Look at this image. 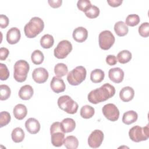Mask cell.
<instances>
[{
    "label": "cell",
    "mask_w": 149,
    "mask_h": 149,
    "mask_svg": "<svg viewBox=\"0 0 149 149\" xmlns=\"http://www.w3.org/2000/svg\"><path fill=\"white\" fill-rule=\"evenodd\" d=\"M115 88L109 83H105L100 88L91 90L88 94L87 98L93 104L105 101L115 95Z\"/></svg>",
    "instance_id": "1"
},
{
    "label": "cell",
    "mask_w": 149,
    "mask_h": 149,
    "mask_svg": "<svg viewBox=\"0 0 149 149\" xmlns=\"http://www.w3.org/2000/svg\"><path fill=\"white\" fill-rule=\"evenodd\" d=\"M44 27L43 20L38 17H32L24 27L26 36L29 38L36 37L42 31Z\"/></svg>",
    "instance_id": "2"
},
{
    "label": "cell",
    "mask_w": 149,
    "mask_h": 149,
    "mask_svg": "<svg viewBox=\"0 0 149 149\" xmlns=\"http://www.w3.org/2000/svg\"><path fill=\"white\" fill-rule=\"evenodd\" d=\"M30 66L25 60H19L14 65L13 77L16 81L19 83L26 80Z\"/></svg>",
    "instance_id": "3"
},
{
    "label": "cell",
    "mask_w": 149,
    "mask_h": 149,
    "mask_svg": "<svg viewBox=\"0 0 149 149\" xmlns=\"http://www.w3.org/2000/svg\"><path fill=\"white\" fill-rule=\"evenodd\" d=\"M50 133L51 135V143L56 147L62 146L65 140V133L61 127V123L54 122L50 127Z\"/></svg>",
    "instance_id": "4"
},
{
    "label": "cell",
    "mask_w": 149,
    "mask_h": 149,
    "mask_svg": "<svg viewBox=\"0 0 149 149\" xmlns=\"http://www.w3.org/2000/svg\"><path fill=\"white\" fill-rule=\"evenodd\" d=\"M86 74V69L84 66H77L68 73L67 75L68 81L72 86H77L85 80Z\"/></svg>",
    "instance_id": "5"
},
{
    "label": "cell",
    "mask_w": 149,
    "mask_h": 149,
    "mask_svg": "<svg viewBox=\"0 0 149 149\" xmlns=\"http://www.w3.org/2000/svg\"><path fill=\"white\" fill-rule=\"evenodd\" d=\"M129 136L132 141L136 143L147 140L149 137L148 125L144 127L138 125L132 127L129 130Z\"/></svg>",
    "instance_id": "6"
},
{
    "label": "cell",
    "mask_w": 149,
    "mask_h": 149,
    "mask_svg": "<svg viewBox=\"0 0 149 149\" xmlns=\"http://www.w3.org/2000/svg\"><path fill=\"white\" fill-rule=\"evenodd\" d=\"M58 105L60 109L69 114L76 113L78 109L77 103L68 95L61 96L58 98Z\"/></svg>",
    "instance_id": "7"
},
{
    "label": "cell",
    "mask_w": 149,
    "mask_h": 149,
    "mask_svg": "<svg viewBox=\"0 0 149 149\" xmlns=\"http://www.w3.org/2000/svg\"><path fill=\"white\" fill-rule=\"evenodd\" d=\"M115 41V37L109 30H104L98 36L99 46L103 50H108L111 48Z\"/></svg>",
    "instance_id": "8"
},
{
    "label": "cell",
    "mask_w": 149,
    "mask_h": 149,
    "mask_svg": "<svg viewBox=\"0 0 149 149\" xmlns=\"http://www.w3.org/2000/svg\"><path fill=\"white\" fill-rule=\"evenodd\" d=\"M72 48L70 42L66 40H62L54 49V56L58 59H64L72 51Z\"/></svg>",
    "instance_id": "9"
},
{
    "label": "cell",
    "mask_w": 149,
    "mask_h": 149,
    "mask_svg": "<svg viewBox=\"0 0 149 149\" xmlns=\"http://www.w3.org/2000/svg\"><path fill=\"white\" fill-rule=\"evenodd\" d=\"M104 116L109 120L112 122L116 121L119 117V111L116 106L113 104H107L102 109Z\"/></svg>",
    "instance_id": "10"
},
{
    "label": "cell",
    "mask_w": 149,
    "mask_h": 149,
    "mask_svg": "<svg viewBox=\"0 0 149 149\" xmlns=\"http://www.w3.org/2000/svg\"><path fill=\"white\" fill-rule=\"evenodd\" d=\"M104 140L103 132L98 129L94 130L91 132L88 138V144L93 148H98Z\"/></svg>",
    "instance_id": "11"
},
{
    "label": "cell",
    "mask_w": 149,
    "mask_h": 149,
    "mask_svg": "<svg viewBox=\"0 0 149 149\" xmlns=\"http://www.w3.org/2000/svg\"><path fill=\"white\" fill-rule=\"evenodd\" d=\"M49 76L48 71L44 68H36L32 73V77L35 82L37 83H45Z\"/></svg>",
    "instance_id": "12"
},
{
    "label": "cell",
    "mask_w": 149,
    "mask_h": 149,
    "mask_svg": "<svg viewBox=\"0 0 149 149\" xmlns=\"http://www.w3.org/2000/svg\"><path fill=\"white\" fill-rule=\"evenodd\" d=\"M109 79L115 83H121L124 77V72L120 68H111L108 71Z\"/></svg>",
    "instance_id": "13"
},
{
    "label": "cell",
    "mask_w": 149,
    "mask_h": 149,
    "mask_svg": "<svg viewBox=\"0 0 149 149\" xmlns=\"http://www.w3.org/2000/svg\"><path fill=\"white\" fill-rule=\"evenodd\" d=\"M50 87L52 90L56 93L63 92L66 88V86L63 79L57 76L52 77L50 83Z\"/></svg>",
    "instance_id": "14"
},
{
    "label": "cell",
    "mask_w": 149,
    "mask_h": 149,
    "mask_svg": "<svg viewBox=\"0 0 149 149\" xmlns=\"http://www.w3.org/2000/svg\"><path fill=\"white\" fill-rule=\"evenodd\" d=\"M20 37V30L17 27H12L6 33V41L10 44H15L19 42Z\"/></svg>",
    "instance_id": "15"
},
{
    "label": "cell",
    "mask_w": 149,
    "mask_h": 149,
    "mask_svg": "<svg viewBox=\"0 0 149 149\" xmlns=\"http://www.w3.org/2000/svg\"><path fill=\"white\" fill-rule=\"evenodd\" d=\"M25 127L30 134H37L40 130V123L34 118H29L25 122Z\"/></svg>",
    "instance_id": "16"
},
{
    "label": "cell",
    "mask_w": 149,
    "mask_h": 149,
    "mask_svg": "<svg viewBox=\"0 0 149 149\" xmlns=\"http://www.w3.org/2000/svg\"><path fill=\"white\" fill-rule=\"evenodd\" d=\"M72 36L76 42H83L87 38L88 31L83 27H78L73 30Z\"/></svg>",
    "instance_id": "17"
},
{
    "label": "cell",
    "mask_w": 149,
    "mask_h": 149,
    "mask_svg": "<svg viewBox=\"0 0 149 149\" xmlns=\"http://www.w3.org/2000/svg\"><path fill=\"white\" fill-rule=\"evenodd\" d=\"M134 95L133 88L130 86L123 87L119 92V97L123 102H129L131 101Z\"/></svg>",
    "instance_id": "18"
},
{
    "label": "cell",
    "mask_w": 149,
    "mask_h": 149,
    "mask_svg": "<svg viewBox=\"0 0 149 149\" xmlns=\"http://www.w3.org/2000/svg\"><path fill=\"white\" fill-rule=\"evenodd\" d=\"M34 93L33 87L29 84L24 85L22 86L19 91V97L23 100H30Z\"/></svg>",
    "instance_id": "19"
},
{
    "label": "cell",
    "mask_w": 149,
    "mask_h": 149,
    "mask_svg": "<svg viewBox=\"0 0 149 149\" xmlns=\"http://www.w3.org/2000/svg\"><path fill=\"white\" fill-rule=\"evenodd\" d=\"M13 115L15 118L18 120L23 119L27 113V109L26 107L22 104H17L13 110Z\"/></svg>",
    "instance_id": "20"
},
{
    "label": "cell",
    "mask_w": 149,
    "mask_h": 149,
    "mask_svg": "<svg viewBox=\"0 0 149 149\" xmlns=\"http://www.w3.org/2000/svg\"><path fill=\"white\" fill-rule=\"evenodd\" d=\"M61 125L62 129L65 133L73 132L76 127L75 121L73 119L69 118L63 119L61 123Z\"/></svg>",
    "instance_id": "21"
},
{
    "label": "cell",
    "mask_w": 149,
    "mask_h": 149,
    "mask_svg": "<svg viewBox=\"0 0 149 149\" xmlns=\"http://www.w3.org/2000/svg\"><path fill=\"white\" fill-rule=\"evenodd\" d=\"M138 115L134 111H128L125 112L122 117V122L123 123L129 125L137 121Z\"/></svg>",
    "instance_id": "22"
},
{
    "label": "cell",
    "mask_w": 149,
    "mask_h": 149,
    "mask_svg": "<svg viewBox=\"0 0 149 149\" xmlns=\"http://www.w3.org/2000/svg\"><path fill=\"white\" fill-rule=\"evenodd\" d=\"M114 31L119 37L126 36L129 31L127 26L123 21L117 22L114 25Z\"/></svg>",
    "instance_id": "23"
},
{
    "label": "cell",
    "mask_w": 149,
    "mask_h": 149,
    "mask_svg": "<svg viewBox=\"0 0 149 149\" xmlns=\"http://www.w3.org/2000/svg\"><path fill=\"white\" fill-rule=\"evenodd\" d=\"M105 77L104 72L100 69H95L91 71L90 74V79L94 83L101 82Z\"/></svg>",
    "instance_id": "24"
},
{
    "label": "cell",
    "mask_w": 149,
    "mask_h": 149,
    "mask_svg": "<svg viewBox=\"0 0 149 149\" xmlns=\"http://www.w3.org/2000/svg\"><path fill=\"white\" fill-rule=\"evenodd\" d=\"M63 144L68 149H76L79 146V141L75 136H68L65 139Z\"/></svg>",
    "instance_id": "25"
},
{
    "label": "cell",
    "mask_w": 149,
    "mask_h": 149,
    "mask_svg": "<svg viewBox=\"0 0 149 149\" xmlns=\"http://www.w3.org/2000/svg\"><path fill=\"white\" fill-rule=\"evenodd\" d=\"M24 135L23 130L19 127L15 128L11 133L12 139L15 143L22 142L24 139Z\"/></svg>",
    "instance_id": "26"
},
{
    "label": "cell",
    "mask_w": 149,
    "mask_h": 149,
    "mask_svg": "<svg viewBox=\"0 0 149 149\" xmlns=\"http://www.w3.org/2000/svg\"><path fill=\"white\" fill-rule=\"evenodd\" d=\"M41 46L45 49L50 48L52 47L54 43V39L52 36L49 34L44 35L40 39Z\"/></svg>",
    "instance_id": "27"
},
{
    "label": "cell",
    "mask_w": 149,
    "mask_h": 149,
    "mask_svg": "<svg viewBox=\"0 0 149 149\" xmlns=\"http://www.w3.org/2000/svg\"><path fill=\"white\" fill-rule=\"evenodd\" d=\"M95 113V109L90 105H86L80 109V116L84 119H89L93 116Z\"/></svg>",
    "instance_id": "28"
},
{
    "label": "cell",
    "mask_w": 149,
    "mask_h": 149,
    "mask_svg": "<svg viewBox=\"0 0 149 149\" xmlns=\"http://www.w3.org/2000/svg\"><path fill=\"white\" fill-rule=\"evenodd\" d=\"M132 58V53L128 50H123L120 51L117 55L118 61L122 64L129 62Z\"/></svg>",
    "instance_id": "29"
},
{
    "label": "cell",
    "mask_w": 149,
    "mask_h": 149,
    "mask_svg": "<svg viewBox=\"0 0 149 149\" xmlns=\"http://www.w3.org/2000/svg\"><path fill=\"white\" fill-rule=\"evenodd\" d=\"M68 72V69L67 66L63 63H57L54 67V73L56 76L58 77H62L65 76Z\"/></svg>",
    "instance_id": "30"
},
{
    "label": "cell",
    "mask_w": 149,
    "mask_h": 149,
    "mask_svg": "<svg viewBox=\"0 0 149 149\" xmlns=\"http://www.w3.org/2000/svg\"><path fill=\"white\" fill-rule=\"evenodd\" d=\"M31 59L32 62L35 65H40L42 63L44 56L43 53L38 49L34 50L31 55Z\"/></svg>",
    "instance_id": "31"
},
{
    "label": "cell",
    "mask_w": 149,
    "mask_h": 149,
    "mask_svg": "<svg viewBox=\"0 0 149 149\" xmlns=\"http://www.w3.org/2000/svg\"><path fill=\"white\" fill-rule=\"evenodd\" d=\"M140 19L139 15L136 14L129 15L126 19V24L131 27L137 26L140 23Z\"/></svg>",
    "instance_id": "32"
},
{
    "label": "cell",
    "mask_w": 149,
    "mask_h": 149,
    "mask_svg": "<svg viewBox=\"0 0 149 149\" xmlns=\"http://www.w3.org/2000/svg\"><path fill=\"white\" fill-rule=\"evenodd\" d=\"M0 100L1 101L8 99L11 94V90L9 87L6 84H1L0 86Z\"/></svg>",
    "instance_id": "33"
},
{
    "label": "cell",
    "mask_w": 149,
    "mask_h": 149,
    "mask_svg": "<svg viewBox=\"0 0 149 149\" xmlns=\"http://www.w3.org/2000/svg\"><path fill=\"white\" fill-rule=\"evenodd\" d=\"M85 13L86 16L90 19H94L98 16L100 14L99 8L95 6L92 5Z\"/></svg>",
    "instance_id": "34"
},
{
    "label": "cell",
    "mask_w": 149,
    "mask_h": 149,
    "mask_svg": "<svg viewBox=\"0 0 149 149\" xmlns=\"http://www.w3.org/2000/svg\"><path fill=\"white\" fill-rule=\"evenodd\" d=\"M11 116L7 111H2L0 113V127H2L7 125L10 121Z\"/></svg>",
    "instance_id": "35"
},
{
    "label": "cell",
    "mask_w": 149,
    "mask_h": 149,
    "mask_svg": "<svg viewBox=\"0 0 149 149\" xmlns=\"http://www.w3.org/2000/svg\"><path fill=\"white\" fill-rule=\"evenodd\" d=\"M91 6L92 5L89 0H79L77 3L78 9L84 12H86Z\"/></svg>",
    "instance_id": "36"
},
{
    "label": "cell",
    "mask_w": 149,
    "mask_h": 149,
    "mask_svg": "<svg viewBox=\"0 0 149 149\" xmlns=\"http://www.w3.org/2000/svg\"><path fill=\"white\" fill-rule=\"evenodd\" d=\"M139 34L143 37H147L149 36V24L148 22L143 23L138 29Z\"/></svg>",
    "instance_id": "37"
},
{
    "label": "cell",
    "mask_w": 149,
    "mask_h": 149,
    "mask_svg": "<svg viewBox=\"0 0 149 149\" xmlns=\"http://www.w3.org/2000/svg\"><path fill=\"white\" fill-rule=\"evenodd\" d=\"M9 76V72L7 66L3 63H0V79L6 80Z\"/></svg>",
    "instance_id": "38"
},
{
    "label": "cell",
    "mask_w": 149,
    "mask_h": 149,
    "mask_svg": "<svg viewBox=\"0 0 149 149\" xmlns=\"http://www.w3.org/2000/svg\"><path fill=\"white\" fill-rule=\"evenodd\" d=\"M9 19L6 15H0V26L1 29L6 28L9 24Z\"/></svg>",
    "instance_id": "39"
},
{
    "label": "cell",
    "mask_w": 149,
    "mask_h": 149,
    "mask_svg": "<svg viewBox=\"0 0 149 149\" xmlns=\"http://www.w3.org/2000/svg\"><path fill=\"white\" fill-rule=\"evenodd\" d=\"M106 62L109 66H113L116 64L118 60L116 57L113 55H108L106 57Z\"/></svg>",
    "instance_id": "40"
},
{
    "label": "cell",
    "mask_w": 149,
    "mask_h": 149,
    "mask_svg": "<svg viewBox=\"0 0 149 149\" xmlns=\"http://www.w3.org/2000/svg\"><path fill=\"white\" fill-rule=\"evenodd\" d=\"M9 51L8 48L5 47H1L0 48V59L1 61L5 60L9 55Z\"/></svg>",
    "instance_id": "41"
},
{
    "label": "cell",
    "mask_w": 149,
    "mask_h": 149,
    "mask_svg": "<svg viewBox=\"0 0 149 149\" xmlns=\"http://www.w3.org/2000/svg\"><path fill=\"white\" fill-rule=\"evenodd\" d=\"M48 2L50 6L53 8H57L61 6L62 1V0H49Z\"/></svg>",
    "instance_id": "42"
},
{
    "label": "cell",
    "mask_w": 149,
    "mask_h": 149,
    "mask_svg": "<svg viewBox=\"0 0 149 149\" xmlns=\"http://www.w3.org/2000/svg\"><path fill=\"white\" fill-rule=\"evenodd\" d=\"M123 1L122 0H108L107 3L109 4V6L112 7H118L120 6Z\"/></svg>",
    "instance_id": "43"
}]
</instances>
